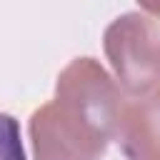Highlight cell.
<instances>
[{
    "instance_id": "obj_5",
    "label": "cell",
    "mask_w": 160,
    "mask_h": 160,
    "mask_svg": "<svg viewBox=\"0 0 160 160\" xmlns=\"http://www.w3.org/2000/svg\"><path fill=\"white\" fill-rule=\"evenodd\" d=\"M138 2H140V8H142L145 12L160 18V0H138Z\"/></svg>"
},
{
    "instance_id": "obj_2",
    "label": "cell",
    "mask_w": 160,
    "mask_h": 160,
    "mask_svg": "<svg viewBox=\"0 0 160 160\" xmlns=\"http://www.w3.org/2000/svg\"><path fill=\"white\" fill-rule=\"evenodd\" d=\"M105 55L115 78L130 95L148 92L160 82V28L140 12H125L105 30Z\"/></svg>"
},
{
    "instance_id": "obj_4",
    "label": "cell",
    "mask_w": 160,
    "mask_h": 160,
    "mask_svg": "<svg viewBox=\"0 0 160 160\" xmlns=\"http://www.w3.org/2000/svg\"><path fill=\"white\" fill-rule=\"evenodd\" d=\"M0 160H25L20 125L8 112H0Z\"/></svg>"
},
{
    "instance_id": "obj_3",
    "label": "cell",
    "mask_w": 160,
    "mask_h": 160,
    "mask_svg": "<svg viewBox=\"0 0 160 160\" xmlns=\"http://www.w3.org/2000/svg\"><path fill=\"white\" fill-rule=\"evenodd\" d=\"M115 140L128 160H160V88L122 100Z\"/></svg>"
},
{
    "instance_id": "obj_1",
    "label": "cell",
    "mask_w": 160,
    "mask_h": 160,
    "mask_svg": "<svg viewBox=\"0 0 160 160\" xmlns=\"http://www.w3.org/2000/svg\"><path fill=\"white\" fill-rule=\"evenodd\" d=\"M125 95L92 58H75L55 82V100L30 115L35 160H98L115 138Z\"/></svg>"
}]
</instances>
